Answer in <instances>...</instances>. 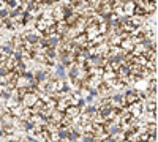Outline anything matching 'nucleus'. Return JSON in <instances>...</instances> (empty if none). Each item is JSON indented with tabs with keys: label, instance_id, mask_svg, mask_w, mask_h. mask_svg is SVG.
Here are the masks:
<instances>
[{
	"label": "nucleus",
	"instance_id": "obj_1",
	"mask_svg": "<svg viewBox=\"0 0 158 142\" xmlns=\"http://www.w3.org/2000/svg\"><path fill=\"white\" fill-rule=\"evenodd\" d=\"M22 38H24V43H27V44H38V40L43 36L41 32H38L36 29L33 30H25L24 33H21Z\"/></svg>",
	"mask_w": 158,
	"mask_h": 142
},
{
	"label": "nucleus",
	"instance_id": "obj_2",
	"mask_svg": "<svg viewBox=\"0 0 158 142\" xmlns=\"http://www.w3.org/2000/svg\"><path fill=\"white\" fill-rule=\"evenodd\" d=\"M123 98H125V104H131V103H136V101H141L139 99V92L135 88H128L125 90V93H123Z\"/></svg>",
	"mask_w": 158,
	"mask_h": 142
},
{
	"label": "nucleus",
	"instance_id": "obj_3",
	"mask_svg": "<svg viewBox=\"0 0 158 142\" xmlns=\"http://www.w3.org/2000/svg\"><path fill=\"white\" fill-rule=\"evenodd\" d=\"M52 76L56 77V79L65 82L68 79V76H67V68H65L63 65H60V63H56V67H54V73H52Z\"/></svg>",
	"mask_w": 158,
	"mask_h": 142
},
{
	"label": "nucleus",
	"instance_id": "obj_4",
	"mask_svg": "<svg viewBox=\"0 0 158 142\" xmlns=\"http://www.w3.org/2000/svg\"><path fill=\"white\" fill-rule=\"evenodd\" d=\"M65 117H68V119H71V120H74V119H77L79 117V114H81V109L79 108H76L74 104H70L67 109H65Z\"/></svg>",
	"mask_w": 158,
	"mask_h": 142
},
{
	"label": "nucleus",
	"instance_id": "obj_5",
	"mask_svg": "<svg viewBox=\"0 0 158 142\" xmlns=\"http://www.w3.org/2000/svg\"><path fill=\"white\" fill-rule=\"evenodd\" d=\"M60 40H62V38H60L57 33L52 35V36H48V38H46V47H49V49H57L59 44H60Z\"/></svg>",
	"mask_w": 158,
	"mask_h": 142
},
{
	"label": "nucleus",
	"instance_id": "obj_6",
	"mask_svg": "<svg viewBox=\"0 0 158 142\" xmlns=\"http://www.w3.org/2000/svg\"><path fill=\"white\" fill-rule=\"evenodd\" d=\"M122 8H123V14H125L127 18H130V16L135 14V8H136V6H135L133 0H127V2H123Z\"/></svg>",
	"mask_w": 158,
	"mask_h": 142
},
{
	"label": "nucleus",
	"instance_id": "obj_7",
	"mask_svg": "<svg viewBox=\"0 0 158 142\" xmlns=\"http://www.w3.org/2000/svg\"><path fill=\"white\" fill-rule=\"evenodd\" d=\"M13 49H15V47L11 46V43H10V41H5L3 44H0V54L5 55V57H8V55H11Z\"/></svg>",
	"mask_w": 158,
	"mask_h": 142
},
{
	"label": "nucleus",
	"instance_id": "obj_8",
	"mask_svg": "<svg viewBox=\"0 0 158 142\" xmlns=\"http://www.w3.org/2000/svg\"><path fill=\"white\" fill-rule=\"evenodd\" d=\"M57 2H60V0H54V3H57Z\"/></svg>",
	"mask_w": 158,
	"mask_h": 142
},
{
	"label": "nucleus",
	"instance_id": "obj_9",
	"mask_svg": "<svg viewBox=\"0 0 158 142\" xmlns=\"http://www.w3.org/2000/svg\"><path fill=\"white\" fill-rule=\"evenodd\" d=\"M0 57H2V54H0Z\"/></svg>",
	"mask_w": 158,
	"mask_h": 142
}]
</instances>
